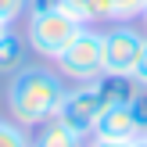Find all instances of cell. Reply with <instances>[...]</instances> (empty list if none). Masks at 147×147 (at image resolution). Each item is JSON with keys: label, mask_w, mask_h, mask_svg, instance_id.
Listing matches in <instances>:
<instances>
[{"label": "cell", "mask_w": 147, "mask_h": 147, "mask_svg": "<svg viewBox=\"0 0 147 147\" xmlns=\"http://www.w3.org/2000/svg\"><path fill=\"white\" fill-rule=\"evenodd\" d=\"M65 76L47 65H25L7 83V111L18 126L36 129L57 115V104L65 97Z\"/></svg>", "instance_id": "1"}, {"label": "cell", "mask_w": 147, "mask_h": 147, "mask_svg": "<svg viewBox=\"0 0 147 147\" xmlns=\"http://www.w3.org/2000/svg\"><path fill=\"white\" fill-rule=\"evenodd\" d=\"M79 29H83V22H79L76 14H68L57 0H29L25 43L43 61H57L61 50L79 36Z\"/></svg>", "instance_id": "2"}, {"label": "cell", "mask_w": 147, "mask_h": 147, "mask_svg": "<svg viewBox=\"0 0 147 147\" xmlns=\"http://www.w3.org/2000/svg\"><path fill=\"white\" fill-rule=\"evenodd\" d=\"M54 68L65 76V83H97L104 76V36L97 25H83L79 36L61 50Z\"/></svg>", "instance_id": "3"}, {"label": "cell", "mask_w": 147, "mask_h": 147, "mask_svg": "<svg viewBox=\"0 0 147 147\" xmlns=\"http://www.w3.org/2000/svg\"><path fill=\"white\" fill-rule=\"evenodd\" d=\"M100 36H104V72L108 76H133L144 57L147 32L136 22H111L108 29H100Z\"/></svg>", "instance_id": "4"}, {"label": "cell", "mask_w": 147, "mask_h": 147, "mask_svg": "<svg viewBox=\"0 0 147 147\" xmlns=\"http://www.w3.org/2000/svg\"><path fill=\"white\" fill-rule=\"evenodd\" d=\"M100 115H104V100H100V93H97V83H76V86L65 90V97H61V104H57V115H54V119L65 122L68 129H76L79 136L90 140Z\"/></svg>", "instance_id": "5"}, {"label": "cell", "mask_w": 147, "mask_h": 147, "mask_svg": "<svg viewBox=\"0 0 147 147\" xmlns=\"http://www.w3.org/2000/svg\"><path fill=\"white\" fill-rule=\"evenodd\" d=\"M93 136H100V140H119V144H133L136 136H140V129H136V122H133L129 104L104 108V115H100L97 126H93Z\"/></svg>", "instance_id": "6"}, {"label": "cell", "mask_w": 147, "mask_h": 147, "mask_svg": "<svg viewBox=\"0 0 147 147\" xmlns=\"http://www.w3.org/2000/svg\"><path fill=\"white\" fill-rule=\"evenodd\" d=\"M29 147H86V136H79L76 129H68L65 122H57V119H47L43 126L32 129Z\"/></svg>", "instance_id": "7"}, {"label": "cell", "mask_w": 147, "mask_h": 147, "mask_svg": "<svg viewBox=\"0 0 147 147\" xmlns=\"http://www.w3.org/2000/svg\"><path fill=\"white\" fill-rule=\"evenodd\" d=\"M136 90H140V83H136L133 76H108L104 72V76L97 79V93H100V100H104V108L129 104Z\"/></svg>", "instance_id": "8"}, {"label": "cell", "mask_w": 147, "mask_h": 147, "mask_svg": "<svg viewBox=\"0 0 147 147\" xmlns=\"http://www.w3.org/2000/svg\"><path fill=\"white\" fill-rule=\"evenodd\" d=\"M68 14H76L83 25H100V22H115L111 0H57Z\"/></svg>", "instance_id": "9"}, {"label": "cell", "mask_w": 147, "mask_h": 147, "mask_svg": "<svg viewBox=\"0 0 147 147\" xmlns=\"http://www.w3.org/2000/svg\"><path fill=\"white\" fill-rule=\"evenodd\" d=\"M25 47L29 43L11 29L0 36V76H14L18 68H25Z\"/></svg>", "instance_id": "10"}, {"label": "cell", "mask_w": 147, "mask_h": 147, "mask_svg": "<svg viewBox=\"0 0 147 147\" xmlns=\"http://www.w3.org/2000/svg\"><path fill=\"white\" fill-rule=\"evenodd\" d=\"M0 147H29V129L18 122H4L0 119Z\"/></svg>", "instance_id": "11"}, {"label": "cell", "mask_w": 147, "mask_h": 147, "mask_svg": "<svg viewBox=\"0 0 147 147\" xmlns=\"http://www.w3.org/2000/svg\"><path fill=\"white\" fill-rule=\"evenodd\" d=\"M144 4L147 0H111V14L115 22H136L144 14Z\"/></svg>", "instance_id": "12"}, {"label": "cell", "mask_w": 147, "mask_h": 147, "mask_svg": "<svg viewBox=\"0 0 147 147\" xmlns=\"http://www.w3.org/2000/svg\"><path fill=\"white\" fill-rule=\"evenodd\" d=\"M129 111H133V122H136V129H140V136H144L147 133V86H140V90L133 93Z\"/></svg>", "instance_id": "13"}, {"label": "cell", "mask_w": 147, "mask_h": 147, "mask_svg": "<svg viewBox=\"0 0 147 147\" xmlns=\"http://www.w3.org/2000/svg\"><path fill=\"white\" fill-rule=\"evenodd\" d=\"M29 14V0H0V18L11 25V22H18V18H25Z\"/></svg>", "instance_id": "14"}, {"label": "cell", "mask_w": 147, "mask_h": 147, "mask_svg": "<svg viewBox=\"0 0 147 147\" xmlns=\"http://www.w3.org/2000/svg\"><path fill=\"white\" fill-rule=\"evenodd\" d=\"M133 79H136V83H140V86H147V47H144V57H140V65H136Z\"/></svg>", "instance_id": "15"}, {"label": "cell", "mask_w": 147, "mask_h": 147, "mask_svg": "<svg viewBox=\"0 0 147 147\" xmlns=\"http://www.w3.org/2000/svg\"><path fill=\"white\" fill-rule=\"evenodd\" d=\"M86 147H129V144H119V140H100V136H90Z\"/></svg>", "instance_id": "16"}, {"label": "cell", "mask_w": 147, "mask_h": 147, "mask_svg": "<svg viewBox=\"0 0 147 147\" xmlns=\"http://www.w3.org/2000/svg\"><path fill=\"white\" fill-rule=\"evenodd\" d=\"M129 147H147V136H136V140L129 144Z\"/></svg>", "instance_id": "17"}, {"label": "cell", "mask_w": 147, "mask_h": 147, "mask_svg": "<svg viewBox=\"0 0 147 147\" xmlns=\"http://www.w3.org/2000/svg\"><path fill=\"white\" fill-rule=\"evenodd\" d=\"M7 29H11V25H7V22H4V18H0V36H4V32H7Z\"/></svg>", "instance_id": "18"}, {"label": "cell", "mask_w": 147, "mask_h": 147, "mask_svg": "<svg viewBox=\"0 0 147 147\" xmlns=\"http://www.w3.org/2000/svg\"><path fill=\"white\" fill-rule=\"evenodd\" d=\"M140 18H144V25H147V4H144V14H140Z\"/></svg>", "instance_id": "19"}, {"label": "cell", "mask_w": 147, "mask_h": 147, "mask_svg": "<svg viewBox=\"0 0 147 147\" xmlns=\"http://www.w3.org/2000/svg\"><path fill=\"white\" fill-rule=\"evenodd\" d=\"M144 136H147V133H144Z\"/></svg>", "instance_id": "20"}]
</instances>
